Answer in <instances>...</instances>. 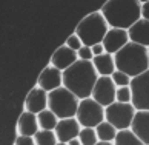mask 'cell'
I'll use <instances>...</instances> for the list:
<instances>
[{"instance_id": "34", "label": "cell", "mask_w": 149, "mask_h": 145, "mask_svg": "<svg viewBox=\"0 0 149 145\" xmlns=\"http://www.w3.org/2000/svg\"><path fill=\"white\" fill-rule=\"evenodd\" d=\"M148 51H149V48H148Z\"/></svg>"}, {"instance_id": "1", "label": "cell", "mask_w": 149, "mask_h": 145, "mask_svg": "<svg viewBox=\"0 0 149 145\" xmlns=\"http://www.w3.org/2000/svg\"><path fill=\"white\" fill-rule=\"evenodd\" d=\"M98 72L89 60H77V62L63 71V87L72 91L80 100L92 96L94 87L98 80Z\"/></svg>"}, {"instance_id": "11", "label": "cell", "mask_w": 149, "mask_h": 145, "mask_svg": "<svg viewBox=\"0 0 149 145\" xmlns=\"http://www.w3.org/2000/svg\"><path fill=\"white\" fill-rule=\"evenodd\" d=\"M54 131H56V134H57L58 142L68 144L69 141L79 137L80 131H81V125H80V122L77 120V118L60 119Z\"/></svg>"}, {"instance_id": "23", "label": "cell", "mask_w": 149, "mask_h": 145, "mask_svg": "<svg viewBox=\"0 0 149 145\" xmlns=\"http://www.w3.org/2000/svg\"><path fill=\"white\" fill-rule=\"evenodd\" d=\"M79 139H80L81 145H97L98 142H100L98 141L95 128H89V127H81Z\"/></svg>"}, {"instance_id": "33", "label": "cell", "mask_w": 149, "mask_h": 145, "mask_svg": "<svg viewBox=\"0 0 149 145\" xmlns=\"http://www.w3.org/2000/svg\"><path fill=\"white\" fill-rule=\"evenodd\" d=\"M57 145H68V144H63V142H58Z\"/></svg>"}, {"instance_id": "28", "label": "cell", "mask_w": 149, "mask_h": 145, "mask_svg": "<svg viewBox=\"0 0 149 145\" xmlns=\"http://www.w3.org/2000/svg\"><path fill=\"white\" fill-rule=\"evenodd\" d=\"M15 145H37L34 137L31 136H19L15 139Z\"/></svg>"}, {"instance_id": "18", "label": "cell", "mask_w": 149, "mask_h": 145, "mask_svg": "<svg viewBox=\"0 0 149 145\" xmlns=\"http://www.w3.org/2000/svg\"><path fill=\"white\" fill-rule=\"evenodd\" d=\"M92 63H94V66H95L98 76H109V77H111L114 74V71L117 70V68H115L114 56L112 54H108V53L94 57L92 59Z\"/></svg>"}, {"instance_id": "20", "label": "cell", "mask_w": 149, "mask_h": 145, "mask_svg": "<svg viewBox=\"0 0 149 145\" xmlns=\"http://www.w3.org/2000/svg\"><path fill=\"white\" fill-rule=\"evenodd\" d=\"M37 118H38V125H40V130H51V131L56 130V127H57L58 120H60L49 108L43 110L42 113H38Z\"/></svg>"}, {"instance_id": "8", "label": "cell", "mask_w": 149, "mask_h": 145, "mask_svg": "<svg viewBox=\"0 0 149 145\" xmlns=\"http://www.w3.org/2000/svg\"><path fill=\"white\" fill-rule=\"evenodd\" d=\"M131 90H132V105L135 107V110L149 111V70L137 77H132Z\"/></svg>"}, {"instance_id": "27", "label": "cell", "mask_w": 149, "mask_h": 145, "mask_svg": "<svg viewBox=\"0 0 149 145\" xmlns=\"http://www.w3.org/2000/svg\"><path fill=\"white\" fill-rule=\"evenodd\" d=\"M77 56H79V60H89V62H92L94 59V53L91 46H81L77 51Z\"/></svg>"}, {"instance_id": "29", "label": "cell", "mask_w": 149, "mask_h": 145, "mask_svg": "<svg viewBox=\"0 0 149 145\" xmlns=\"http://www.w3.org/2000/svg\"><path fill=\"white\" fill-rule=\"evenodd\" d=\"M141 19L149 20V0L148 2H141Z\"/></svg>"}, {"instance_id": "7", "label": "cell", "mask_w": 149, "mask_h": 145, "mask_svg": "<svg viewBox=\"0 0 149 145\" xmlns=\"http://www.w3.org/2000/svg\"><path fill=\"white\" fill-rule=\"evenodd\" d=\"M75 118L80 122L81 127L95 128L97 125H100L104 120V107H102L92 97L81 99Z\"/></svg>"}, {"instance_id": "17", "label": "cell", "mask_w": 149, "mask_h": 145, "mask_svg": "<svg viewBox=\"0 0 149 145\" xmlns=\"http://www.w3.org/2000/svg\"><path fill=\"white\" fill-rule=\"evenodd\" d=\"M17 127H19L20 136H31V137H34L38 133V130H40L37 114L31 113V111H25V113H22V116L19 118V125Z\"/></svg>"}, {"instance_id": "13", "label": "cell", "mask_w": 149, "mask_h": 145, "mask_svg": "<svg viewBox=\"0 0 149 145\" xmlns=\"http://www.w3.org/2000/svg\"><path fill=\"white\" fill-rule=\"evenodd\" d=\"M48 94L49 93L42 90L40 87L32 88L28 94V97H26V100H25L26 111L38 114V113H42L43 110H46L48 108Z\"/></svg>"}, {"instance_id": "14", "label": "cell", "mask_w": 149, "mask_h": 145, "mask_svg": "<svg viewBox=\"0 0 149 145\" xmlns=\"http://www.w3.org/2000/svg\"><path fill=\"white\" fill-rule=\"evenodd\" d=\"M131 130L145 145H149V111L146 110L137 111L134 120H132Z\"/></svg>"}, {"instance_id": "9", "label": "cell", "mask_w": 149, "mask_h": 145, "mask_svg": "<svg viewBox=\"0 0 149 145\" xmlns=\"http://www.w3.org/2000/svg\"><path fill=\"white\" fill-rule=\"evenodd\" d=\"M115 94H117V87L112 80V77L109 76H100L98 80L94 87L92 91V99L98 102L102 107H109L115 102Z\"/></svg>"}, {"instance_id": "4", "label": "cell", "mask_w": 149, "mask_h": 145, "mask_svg": "<svg viewBox=\"0 0 149 145\" xmlns=\"http://www.w3.org/2000/svg\"><path fill=\"white\" fill-rule=\"evenodd\" d=\"M108 31L109 25L100 11L86 15L75 28V34L80 37L85 46H94L102 43Z\"/></svg>"}, {"instance_id": "5", "label": "cell", "mask_w": 149, "mask_h": 145, "mask_svg": "<svg viewBox=\"0 0 149 145\" xmlns=\"http://www.w3.org/2000/svg\"><path fill=\"white\" fill-rule=\"evenodd\" d=\"M79 105H80V99L65 87H60L48 94V108L58 119L75 118Z\"/></svg>"}, {"instance_id": "22", "label": "cell", "mask_w": 149, "mask_h": 145, "mask_svg": "<svg viewBox=\"0 0 149 145\" xmlns=\"http://www.w3.org/2000/svg\"><path fill=\"white\" fill-rule=\"evenodd\" d=\"M34 141L37 145H57L58 144L56 131H51V130H38V133L34 136Z\"/></svg>"}, {"instance_id": "32", "label": "cell", "mask_w": 149, "mask_h": 145, "mask_svg": "<svg viewBox=\"0 0 149 145\" xmlns=\"http://www.w3.org/2000/svg\"><path fill=\"white\" fill-rule=\"evenodd\" d=\"M97 145H114V142H102V141H100Z\"/></svg>"}, {"instance_id": "12", "label": "cell", "mask_w": 149, "mask_h": 145, "mask_svg": "<svg viewBox=\"0 0 149 145\" xmlns=\"http://www.w3.org/2000/svg\"><path fill=\"white\" fill-rule=\"evenodd\" d=\"M38 87L42 90L51 93L57 88L63 87V71L57 70L56 66L49 65L42 71V74L38 76Z\"/></svg>"}, {"instance_id": "15", "label": "cell", "mask_w": 149, "mask_h": 145, "mask_svg": "<svg viewBox=\"0 0 149 145\" xmlns=\"http://www.w3.org/2000/svg\"><path fill=\"white\" fill-rule=\"evenodd\" d=\"M77 60H79L77 53L74 51V49H71L69 46L63 45L52 54L51 65L56 66V68L60 70V71H65V70H68L69 66H72Z\"/></svg>"}, {"instance_id": "25", "label": "cell", "mask_w": 149, "mask_h": 145, "mask_svg": "<svg viewBox=\"0 0 149 145\" xmlns=\"http://www.w3.org/2000/svg\"><path fill=\"white\" fill-rule=\"evenodd\" d=\"M112 77V80L115 83V87H131V80H132V77H129L126 72L123 71H118V70H115L114 71V74L111 76Z\"/></svg>"}, {"instance_id": "30", "label": "cell", "mask_w": 149, "mask_h": 145, "mask_svg": "<svg viewBox=\"0 0 149 145\" xmlns=\"http://www.w3.org/2000/svg\"><path fill=\"white\" fill-rule=\"evenodd\" d=\"M92 48V53H94V57H97V56H102L104 54L106 51H104V46H103V43H98V45H94L91 46Z\"/></svg>"}, {"instance_id": "24", "label": "cell", "mask_w": 149, "mask_h": 145, "mask_svg": "<svg viewBox=\"0 0 149 145\" xmlns=\"http://www.w3.org/2000/svg\"><path fill=\"white\" fill-rule=\"evenodd\" d=\"M115 102L132 103V90H131V87H118L117 94H115Z\"/></svg>"}, {"instance_id": "10", "label": "cell", "mask_w": 149, "mask_h": 145, "mask_svg": "<svg viewBox=\"0 0 149 145\" xmlns=\"http://www.w3.org/2000/svg\"><path fill=\"white\" fill-rule=\"evenodd\" d=\"M129 34L126 30H118V28H109L108 34L103 39V46L104 51L108 54H117L123 46H126L129 43Z\"/></svg>"}, {"instance_id": "16", "label": "cell", "mask_w": 149, "mask_h": 145, "mask_svg": "<svg viewBox=\"0 0 149 145\" xmlns=\"http://www.w3.org/2000/svg\"><path fill=\"white\" fill-rule=\"evenodd\" d=\"M128 34L131 42L149 48V20L140 19L135 25H132L128 30Z\"/></svg>"}, {"instance_id": "2", "label": "cell", "mask_w": 149, "mask_h": 145, "mask_svg": "<svg viewBox=\"0 0 149 145\" xmlns=\"http://www.w3.org/2000/svg\"><path fill=\"white\" fill-rule=\"evenodd\" d=\"M100 13L106 19L109 28L128 31L141 19V2L137 0H109L102 6Z\"/></svg>"}, {"instance_id": "6", "label": "cell", "mask_w": 149, "mask_h": 145, "mask_svg": "<svg viewBox=\"0 0 149 145\" xmlns=\"http://www.w3.org/2000/svg\"><path fill=\"white\" fill-rule=\"evenodd\" d=\"M137 113L132 103H120L114 102L112 105L104 108V120L112 124L117 130H129Z\"/></svg>"}, {"instance_id": "26", "label": "cell", "mask_w": 149, "mask_h": 145, "mask_svg": "<svg viewBox=\"0 0 149 145\" xmlns=\"http://www.w3.org/2000/svg\"><path fill=\"white\" fill-rule=\"evenodd\" d=\"M65 45H66V46H69L71 49H74L75 53L79 51V49H80L81 46H85V45H83V42L80 40V37L77 36L75 32H74V34L71 36L69 39H68V40H66V43H65Z\"/></svg>"}, {"instance_id": "31", "label": "cell", "mask_w": 149, "mask_h": 145, "mask_svg": "<svg viewBox=\"0 0 149 145\" xmlns=\"http://www.w3.org/2000/svg\"><path fill=\"white\" fill-rule=\"evenodd\" d=\"M68 145H81V142H80L79 137H75V139H72V141H69Z\"/></svg>"}, {"instance_id": "19", "label": "cell", "mask_w": 149, "mask_h": 145, "mask_svg": "<svg viewBox=\"0 0 149 145\" xmlns=\"http://www.w3.org/2000/svg\"><path fill=\"white\" fill-rule=\"evenodd\" d=\"M95 131H97L98 141H102V142H114L115 137H117V133H118L117 128L112 124H109L108 120H103L100 125H97Z\"/></svg>"}, {"instance_id": "21", "label": "cell", "mask_w": 149, "mask_h": 145, "mask_svg": "<svg viewBox=\"0 0 149 145\" xmlns=\"http://www.w3.org/2000/svg\"><path fill=\"white\" fill-rule=\"evenodd\" d=\"M114 145H145V144H143L129 128V130H120L117 133Z\"/></svg>"}, {"instance_id": "3", "label": "cell", "mask_w": 149, "mask_h": 145, "mask_svg": "<svg viewBox=\"0 0 149 145\" xmlns=\"http://www.w3.org/2000/svg\"><path fill=\"white\" fill-rule=\"evenodd\" d=\"M115 68L126 72L129 77H137L149 70V51L146 46L129 42L117 54H114Z\"/></svg>"}]
</instances>
